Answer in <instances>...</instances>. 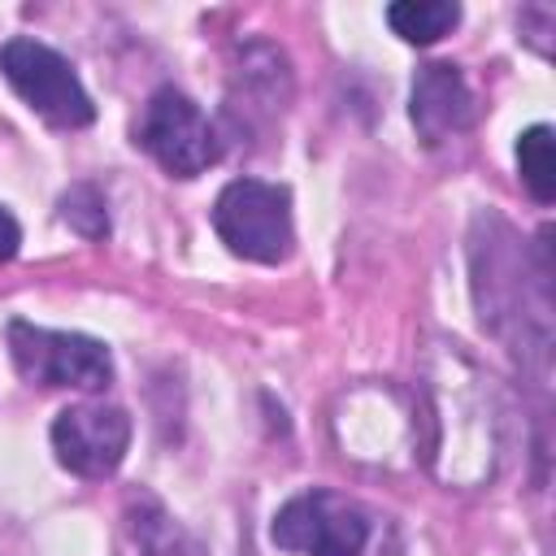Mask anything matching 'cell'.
<instances>
[{"label":"cell","instance_id":"cell-9","mask_svg":"<svg viewBox=\"0 0 556 556\" xmlns=\"http://www.w3.org/2000/svg\"><path fill=\"white\" fill-rule=\"evenodd\" d=\"M387 22L408 43H434L460 22V4L456 0H400L387 9Z\"/></svg>","mask_w":556,"mask_h":556},{"label":"cell","instance_id":"cell-5","mask_svg":"<svg viewBox=\"0 0 556 556\" xmlns=\"http://www.w3.org/2000/svg\"><path fill=\"white\" fill-rule=\"evenodd\" d=\"M269 539L295 556H361L369 521L334 491H304L278 508Z\"/></svg>","mask_w":556,"mask_h":556},{"label":"cell","instance_id":"cell-3","mask_svg":"<svg viewBox=\"0 0 556 556\" xmlns=\"http://www.w3.org/2000/svg\"><path fill=\"white\" fill-rule=\"evenodd\" d=\"M0 74L43 122L61 130H78L96 117V104L83 91L74 65L39 39H9L0 48Z\"/></svg>","mask_w":556,"mask_h":556},{"label":"cell","instance_id":"cell-12","mask_svg":"<svg viewBox=\"0 0 556 556\" xmlns=\"http://www.w3.org/2000/svg\"><path fill=\"white\" fill-rule=\"evenodd\" d=\"M17 243H22V226H17V217L0 204V261H9V256L17 252Z\"/></svg>","mask_w":556,"mask_h":556},{"label":"cell","instance_id":"cell-10","mask_svg":"<svg viewBox=\"0 0 556 556\" xmlns=\"http://www.w3.org/2000/svg\"><path fill=\"white\" fill-rule=\"evenodd\" d=\"M517 169H521L526 191H530L539 204H552V200H556V152H552V126H530V130L517 139Z\"/></svg>","mask_w":556,"mask_h":556},{"label":"cell","instance_id":"cell-4","mask_svg":"<svg viewBox=\"0 0 556 556\" xmlns=\"http://www.w3.org/2000/svg\"><path fill=\"white\" fill-rule=\"evenodd\" d=\"M139 148L174 178H195L204 174L217 156H222V143H217V130L213 122L195 109L191 96L174 91V87H161L143 117H139Z\"/></svg>","mask_w":556,"mask_h":556},{"label":"cell","instance_id":"cell-6","mask_svg":"<svg viewBox=\"0 0 556 556\" xmlns=\"http://www.w3.org/2000/svg\"><path fill=\"white\" fill-rule=\"evenodd\" d=\"M130 447V417L117 404H74L52 421V452L78 478H104Z\"/></svg>","mask_w":556,"mask_h":556},{"label":"cell","instance_id":"cell-8","mask_svg":"<svg viewBox=\"0 0 556 556\" xmlns=\"http://www.w3.org/2000/svg\"><path fill=\"white\" fill-rule=\"evenodd\" d=\"M126 534L139 556H204L200 543L161 508V500L143 491L126 504Z\"/></svg>","mask_w":556,"mask_h":556},{"label":"cell","instance_id":"cell-7","mask_svg":"<svg viewBox=\"0 0 556 556\" xmlns=\"http://www.w3.org/2000/svg\"><path fill=\"white\" fill-rule=\"evenodd\" d=\"M413 126L417 135L434 148L460 130L473 126V91L465 83V74L452 65V61H430L417 70L413 78Z\"/></svg>","mask_w":556,"mask_h":556},{"label":"cell","instance_id":"cell-11","mask_svg":"<svg viewBox=\"0 0 556 556\" xmlns=\"http://www.w3.org/2000/svg\"><path fill=\"white\" fill-rule=\"evenodd\" d=\"M61 217H65L83 239H104V230H109L104 200H100V191L87 187V182H78V187H70V191L61 195Z\"/></svg>","mask_w":556,"mask_h":556},{"label":"cell","instance_id":"cell-1","mask_svg":"<svg viewBox=\"0 0 556 556\" xmlns=\"http://www.w3.org/2000/svg\"><path fill=\"white\" fill-rule=\"evenodd\" d=\"M222 243L256 265H278L291 252V191L261 178H235L213 204Z\"/></svg>","mask_w":556,"mask_h":556},{"label":"cell","instance_id":"cell-2","mask_svg":"<svg viewBox=\"0 0 556 556\" xmlns=\"http://www.w3.org/2000/svg\"><path fill=\"white\" fill-rule=\"evenodd\" d=\"M17 374L35 387H78L96 391L113 378V356L100 339L74 330H43L30 321H9L4 330Z\"/></svg>","mask_w":556,"mask_h":556}]
</instances>
